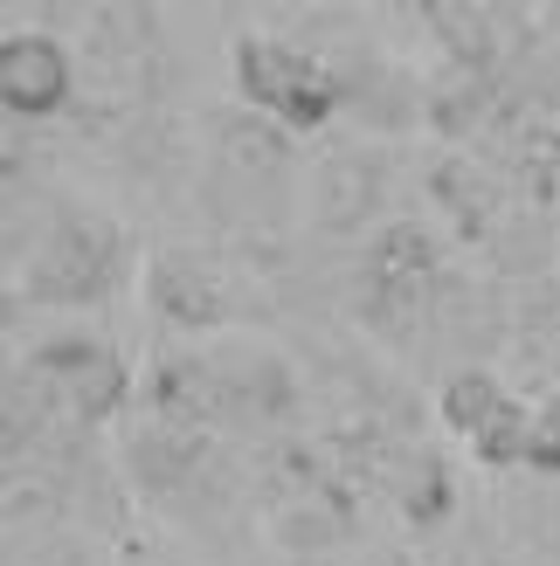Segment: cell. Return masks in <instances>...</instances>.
<instances>
[{
	"mask_svg": "<svg viewBox=\"0 0 560 566\" xmlns=\"http://www.w3.org/2000/svg\"><path fill=\"white\" fill-rule=\"evenodd\" d=\"M236 76H242V97L277 111L284 125H319L325 104H332L325 70L291 42H242L236 49Z\"/></svg>",
	"mask_w": 560,
	"mask_h": 566,
	"instance_id": "6da1fadb",
	"label": "cell"
},
{
	"mask_svg": "<svg viewBox=\"0 0 560 566\" xmlns=\"http://www.w3.org/2000/svg\"><path fill=\"white\" fill-rule=\"evenodd\" d=\"M0 97L21 118H49L70 97V55L49 35H8L0 42Z\"/></svg>",
	"mask_w": 560,
	"mask_h": 566,
	"instance_id": "7a4b0ae2",
	"label": "cell"
},
{
	"mask_svg": "<svg viewBox=\"0 0 560 566\" xmlns=\"http://www.w3.org/2000/svg\"><path fill=\"white\" fill-rule=\"evenodd\" d=\"M526 463L560 470V401H547V408L533 415V442H526Z\"/></svg>",
	"mask_w": 560,
	"mask_h": 566,
	"instance_id": "3957f363",
	"label": "cell"
}]
</instances>
